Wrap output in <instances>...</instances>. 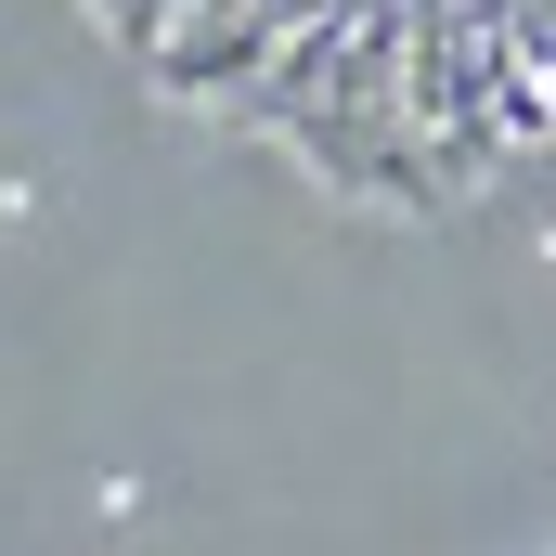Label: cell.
<instances>
[{
	"mask_svg": "<svg viewBox=\"0 0 556 556\" xmlns=\"http://www.w3.org/2000/svg\"><path fill=\"white\" fill-rule=\"evenodd\" d=\"M142 91L324 194L453 207L556 155V0H78Z\"/></svg>",
	"mask_w": 556,
	"mask_h": 556,
	"instance_id": "6da1fadb",
	"label": "cell"
}]
</instances>
